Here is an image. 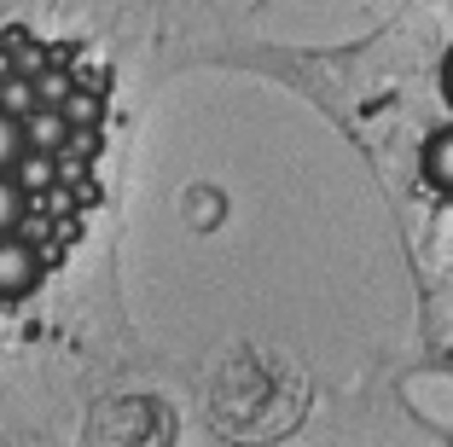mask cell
<instances>
[{"label": "cell", "instance_id": "obj_1", "mask_svg": "<svg viewBox=\"0 0 453 447\" xmlns=\"http://www.w3.org/2000/svg\"><path fill=\"white\" fill-rule=\"evenodd\" d=\"M47 279V256L18 233H0V303H24Z\"/></svg>", "mask_w": 453, "mask_h": 447}, {"label": "cell", "instance_id": "obj_2", "mask_svg": "<svg viewBox=\"0 0 453 447\" xmlns=\"http://www.w3.org/2000/svg\"><path fill=\"white\" fill-rule=\"evenodd\" d=\"M418 174H425L430 192L453 197V122H448V128H436V134L425 140V151H418Z\"/></svg>", "mask_w": 453, "mask_h": 447}, {"label": "cell", "instance_id": "obj_3", "mask_svg": "<svg viewBox=\"0 0 453 447\" xmlns=\"http://www.w3.org/2000/svg\"><path fill=\"white\" fill-rule=\"evenodd\" d=\"M24 140H29V151H65V140H70V117L65 111H53V105H35L24 117Z\"/></svg>", "mask_w": 453, "mask_h": 447}, {"label": "cell", "instance_id": "obj_4", "mask_svg": "<svg viewBox=\"0 0 453 447\" xmlns=\"http://www.w3.org/2000/svg\"><path fill=\"white\" fill-rule=\"evenodd\" d=\"M41 105V88L18 70V76H0V111H12V117H29Z\"/></svg>", "mask_w": 453, "mask_h": 447}, {"label": "cell", "instance_id": "obj_5", "mask_svg": "<svg viewBox=\"0 0 453 447\" xmlns=\"http://www.w3.org/2000/svg\"><path fill=\"white\" fill-rule=\"evenodd\" d=\"M29 140H24V117H12V111H0V174H12L18 163H24Z\"/></svg>", "mask_w": 453, "mask_h": 447}, {"label": "cell", "instance_id": "obj_6", "mask_svg": "<svg viewBox=\"0 0 453 447\" xmlns=\"http://www.w3.org/2000/svg\"><path fill=\"white\" fill-rule=\"evenodd\" d=\"M24 210H29V186L18 174H0V233H18Z\"/></svg>", "mask_w": 453, "mask_h": 447}, {"label": "cell", "instance_id": "obj_7", "mask_svg": "<svg viewBox=\"0 0 453 447\" xmlns=\"http://www.w3.org/2000/svg\"><path fill=\"white\" fill-rule=\"evenodd\" d=\"M58 111L70 117V128H94V122L105 117V105H99V93H76V88L65 93V105H58Z\"/></svg>", "mask_w": 453, "mask_h": 447}, {"label": "cell", "instance_id": "obj_8", "mask_svg": "<svg viewBox=\"0 0 453 447\" xmlns=\"http://www.w3.org/2000/svg\"><path fill=\"white\" fill-rule=\"evenodd\" d=\"M12 174L29 186V192H41V186L53 181V151H24V163H18Z\"/></svg>", "mask_w": 453, "mask_h": 447}, {"label": "cell", "instance_id": "obj_9", "mask_svg": "<svg viewBox=\"0 0 453 447\" xmlns=\"http://www.w3.org/2000/svg\"><path fill=\"white\" fill-rule=\"evenodd\" d=\"M35 88H41V105H65V81H58V76H47V81H35Z\"/></svg>", "mask_w": 453, "mask_h": 447}, {"label": "cell", "instance_id": "obj_10", "mask_svg": "<svg viewBox=\"0 0 453 447\" xmlns=\"http://www.w3.org/2000/svg\"><path fill=\"white\" fill-rule=\"evenodd\" d=\"M441 99H448V111H453V47L441 53Z\"/></svg>", "mask_w": 453, "mask_h": 447}]
</instances>
